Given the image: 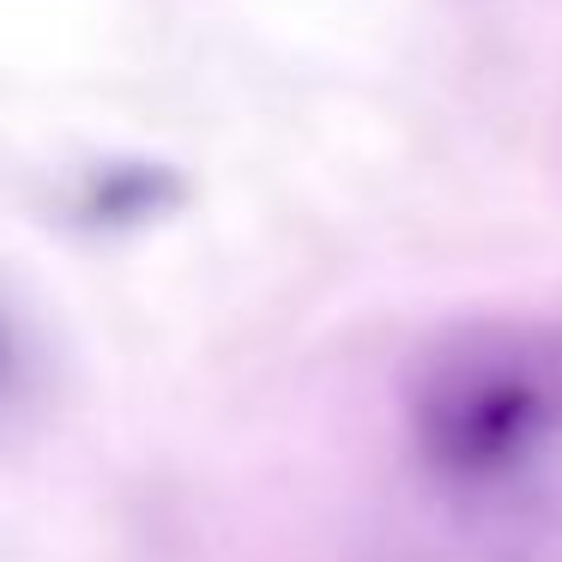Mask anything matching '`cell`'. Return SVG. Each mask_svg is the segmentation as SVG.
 <instances>
[{
  "label": "cell",
  "instance_id": "1",
  "mask_svg": "<svg viewBox=\"0 0 562 562\" xmlns=\"http://www.w3.org/2000/svg\"><path fill=\"white\" fill-rule=\"evenodd\" d=\"M562 436V363L514 339L436 357L412 393V448L460 502H496L550 460Z\"/></svg>",
  "mask_w": 562,
  "mask_h": 562
},
{
  "label": "cell",
  "instance_id": "3",
  "mask_svg": "<svg viewBox=\"0 0 562 562\" xmlns=\"http://www.w3.org/2000/svg\"><path fill=\"white\" fill-rule=\"evenodd\" d=\"M25 327H19L13 303L0 296V405L19 400V381H25Z\"/></svg>",
  "mask_w": 562,
  "mask_h": 562
},
{
  "label": "cell",
  "instance_id": "2",
  "mask_svg": "<svg viewBox=\"0 0 562 562\" xmlns=\"http://www.w3.org/2000/svg\"><path fill=\"white\" fill-rule=\"evenodd\" d=\"M176 200V182L164 170H146V164H127V170H110L91 182L86 194V212L91 218H151L158 206H170Z\"/></svg>",
  "mask_w": 562,
  "mask_h": 562
}]
</instances>
